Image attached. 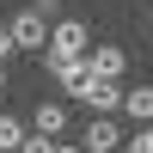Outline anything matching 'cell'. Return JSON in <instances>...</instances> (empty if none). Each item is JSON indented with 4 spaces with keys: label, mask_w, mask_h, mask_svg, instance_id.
I'll return each instance as SVG.
<instances>
[{
    "label": "cell",
    "mask_w": 153,
    "mask_h": 153,
    "mask_svg": "<svg viewBox=\"0 0 153 153\" xmlns=\"http://www.w3.org/2000/svg\"><path fill=\"white\" fill-rule=\"evenodd\" d=\"M43 68L55 74V80H61V92H68V98H80V104L92 98V86H98V74L86 68V55H43Z\"/></svg>",
    "instance_id": "cell-1"
},
{
    "label": "cell",
    "mask_w": 153,
    "mask_h": 153,
    "mask_svg": "<svg viewBox=\"0 0 153 153\" xmlns=\"http://www.w3.org/2000/svg\"><path fill=\"white\" fill-rule=\"evenodd\" d=\"M49 25H55V19L31 0V6H19V19H12L6 31H12V43H19V49H37V55H43V49H49Z\"/></svg>",
    "instance_id": "cell-2"
},
{
    "label": "cell",
    "mask_w": 153,
    "mask_h": 153,
    "mask_svg": "<svg viewBox=\"0 0 153 153\" xmlns=\"http://www.w3.org/2000/svg\"><path fill=\"white\" fill-rule=\"evenodd\" d=\"M86 49H92V31L80 19H55L49 25V49L43 55H86Z\"/></svg>",
    "instance_id": "cell-3"
},
{
    "label": "cell",
    "mask_w": 153,
    "mask_h": 153,
    "mask_svg": "<svg viewBox=\"0 0 153 153\" xmlns=\"http://www.w3.org/2000/svg\"><path fill=\"white\" fill-rule=\"evenodd\" d=\"M86 68H92L98 80H123V68H129V49H117V43H98V49H86Z\"/></svg>",
    "instance_id": "cell-4"
},
{
    "label": "cell",
    "mask_w": 153,
    "mask_h": 153,
    "mask_svg": "<svg viewBox=\"0 0 153 153\" xmlns=\"http://www.w3.org/2000/svg\"><path fill=\"white\" fill-rule=\"evenodd\" d=\"M86 153H117L123 147V129H117V117H92L86 123V141H80Z\"/></svg>",
    "instance_id": "cell-5"
},
{
    "label": "cell",
    "mask_w": 153,
    "mask_h": 153,
    "mask_svg": "<svg viewBox=\"0 0 153 153\" xmlns=\"http://www.w3.org/2000/svg\"><path fill=\"white\" fill-rule=\"evenodd\" d=\"M31 129L43 135V141H61V129H68V104H49V98H43V104L31 110Z\"/></svg>",
    "instance_id": "cell-6"
},
{
    "label": "cell",
    "mask_w": 153,
    "mask_h": 153,
    "mask_svg": "<svg viewBox=\"0 0 153 153\" xmlns=\"http://www.w3.org/2000/svg\"><path fill=\"white\" fill-rule=\"evenodd\" d=\"M123 110H129V117H135V123L147 129V123H153V80H141V86H129V92H123Z\"/></svg>",
    "instance_id": "cell-7"
},
{
    "label": "cell",
    "mask_w": 153,
    "mask_h": 153,
    "mask_svg": "<svg viewBox=\"0 0 153 153\" xmlns=\"http://www.w3.org/2000/svg\"><path fill=\"white\" fill-rule=\"evenodd\" d=\"M86 104H92V117H117V110H123V86H117V80H98Z\"/></svg>",
    "instance_id": "cell-8"
},
{
    "label": "cell",
    "mask_w": 153,
    "mask_h": 153,
    "mask_svg": "<svg viewBox=\"0 0 153 153\" xmlns=\"http://www.w3.org/2000/svg\"><path fill=\"white\" fill-rule=\"evenodd\" d=\"M25 141H31V135H25V123H19V117H6V110H0V153H19Z\"/></svg>",
    "instance_id": "cell-9"
},
{
    "label": "cell",
    "mask_w": 153,
    "mask_h": 153,
    "mask_svg": "<svg viewBox=\"0 0 153 153\" xmlns=\"http://www.w3.org/2000/svg\"><path fill=\"white\" fill-rule=\"evenodd\" d=\"M12 49H19V43H12V31H6V25H0V61H6Z\"/></svg>",
    "instance_id": "cell-10"
},
{
    "label": "cell",
    "mask_w": 153,
    "mask_h": 153,
    "mask_svg": "<svg viewBox=\"0 0 153 153\" xmlns=\"http://www.w3.org/2000/svg\"><path fill=\"white\" fill-rule=\"evenodd\" d=\"M49 153H80V147H68V141H49Z\"/></svg>",
    "instance_id": "cell-11"
},
{
    "label": "cell",
    "mask_w": 153,
    "mask_h": 153,
    "mask_svg": "<svg viewBox=\"0 0 153 153\" xmlns=\"http://www.w3.org/2000/svg\"><path fill=\"white\" fill-rule=\"evenodd\" d=\"M0 92H6V61H0Z\"/></svg>",
    "instance_id": "cell-12"
},
{
    "label": "cell",
    "mask_w": 153,
    "mask_h": 153,
    "mask_svg": "<svg viewBox=\"0 0 153 153\" xmlns=\"http://www.w3.org/2000/svg\"><path fill=\"white\" fill-rule=\"evenodd\" d=\"M147 31H153V6H147Z\"/></svg>",
    "instance_id": "cell-13"
},
{
    "label": "cell",
    "mask_w": 153,
    "mask_h": 153,
    "mask_svg": "<svg viewBox=\"0 0 153 153\" xmlns=\"http://www.w3.org/2000/svg\"><path fill=\"white\" fill-rule=\"evenodd\" d=\"M147 135H153V123H147Z\"/></svg>",
    "instance_id": "cell-14"
}]
</instances>
